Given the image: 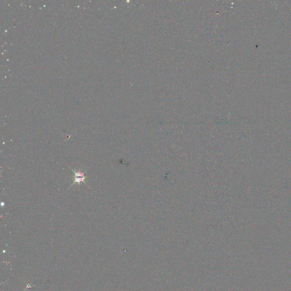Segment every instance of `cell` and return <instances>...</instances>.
Masks as SVG:
<instances>
[{
	"mask_svg": "<svg viewBox=\"0 0 291 291\" xmlns=\"http://www.w3.org/2000/svg\"><path fill=\"white\" fill-rule=\"evenodd\" d=\"M71 170L74 173V181L72 183V184L70 185V187L68 188V190H69V188L74 185L75 183H78V184H79V185H80L81 183H84L85 184H87V183L85 181V179H86L87 177L85 176V173L87 172V171H85V172H82L80 170L77 171V170H74L73 169H71Z\"/></svg>",
	"mask_w": 291,
	"mask_h": 291,
	"instance_id": "6da1fadb",
	"label": "cell"
}]
</instances>
